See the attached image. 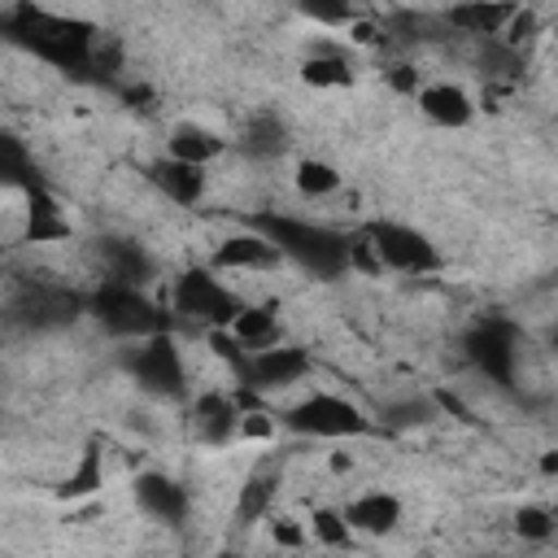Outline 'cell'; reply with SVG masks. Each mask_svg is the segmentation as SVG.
<instances>
[{
    "mask_svg": "<svg viewBox=\"0 0 558 558\" xmlns=\"http://www.w3.org/2000/svg\"><path fill=\"white\" fill-rule=\"evenodd\" d=\"M310 536L314 541H323L327 549H340V545H349V523H344V514L340 510H331V506H318L314 514H310Z\"/></svg>",
    "mask_w": 558,
    "mask_h": 558,
    "instance_id": "26",
    "label": "cell"
},
{
    "mask_svg": "<svg viewBox=\"0 0 558 558\" xmlns=\"http://www.w3.org/2000/svg\"><path fill=\"white\" fill-rule=\"evenodd\" d=\"M4 31L26 44L31 52L57 61V65H87L92 61V44H96V31L78 17H65V13H48V9H13Z\"/></svg>",
    "mask_w": 558,
    "mask_h": 558,
    "instance_id": "2",
    "label": "cell"
},
{
    "mask_svg": "<svg viewBox=\"0 0 558 558\" xmlns=\"http://www.w3.org/2000/svg\"><path fill=\"white\" fill-rule=\"evenodd\" d=\"M148 179H153V187H157L170 205H183V209L201 205V196H205V187H209V179H205L201 166H187V161H174V157H157V161L148 166Z\"/></svg>",
    "mask_w": 558,
    "mask_h": 558,
    "instance_id": "14",
    "label": "cell"
},
{
    "mask_svg": "<svg viewBox=\"0 0 558 558\" xmlns=\"http://www.w3.org/2000/svg\"><path fill=\"white\" fill-rule=\"evenodd\" d=\"M222 148H227V140L214 126H205V122H174L170 126V140H166V157L187 161V166H201V170L214 157H222Z\"/></svg>",
    "mask_w": 558,
    "mask_h": 558,
    "instance_id": "15",
    "label": "cell"
},
{
    "mask_svg": "<svg viewBox=\"0 0 558 558\" xmlns=\"http://www.w3.org/2000/svg\"><path fill=\"white\" fill-rule=\"evenodd\" d=\"M292 183H296V192H301L305 201H327V196L340 192L344 174H340L331 161H323V157H305V161H296Z\"/></svg>",
    "mask_w": 558,
    "mask_h": 558,
    "instance_id": "22",
    "label": "cell"
},
{
    "mask_svg": "<svg viewBox=\"0 0 558 558\" xmlns=\"http://www.w3.org/2000/svg\"><path fill=\"white\" fill-rule=\"evenodd\" d=\"M514 527H519L523 541H549L554 536V514L545 506H523L514 514Z\"/></svg>",
    "mask_w": 558,
    "mask_h": 558,
    "instance_id": "28",
    "label": "cell"
},
{
    "mask_svg": "<svg viewBox=\"0 0 558 558\" xmlns=\"http://www.w3.org/2000/svg\"><path fill=\"white\" fill-rule=\"evenodd\" d=\"M510 13H514V4H488V0H480V4H453V9H445V22L453 31H462V35L488 39V35H501L506 31Z\"/></svg>",
    "mask_w": 558,
    "mask_h": 558,
    "instance_id": "17",
    "label": "cell"
},
{
    "mask_svg": "<svg viewBox=\"0 0 558 558\" xmlns=\"http://www.w3.org/2000/svg\"><path fill=\"white\" fill-rule=\"evenodd\" d=\"M240 414H244L240 397H227V392H201L196 405H192L196 432H201V440H209V445L231 440V436L240 432Z\"/></svg>",
    "mask_w": 558,
    "mask_h": 558,
    "instance_id": "16",
    "label": "cell"
},
{
    "mask_svg": "<svg viewBox=\"0 0 558 558\" xmlns=\"http://www.w3.org/2000/svg\"><path fill=\"white\" fill-rule=\"evenodd\" d=\"M275 488H279V475H275V471H257V475H248L244 488H240V506H235V514H240L244 523L262 519V514L270 510V501H275Z\"/></svg>",
    "mask_w": 558,
    "mask_h": 558,
    "instance_id": "25",
    "label": "cell"
},
{
    "mask_svg": "<svg viewBox=\"0 0 558 558\" xmlns=\"http://www.w3.org/2000/svg\"><path fill=\"white\" fill-rule=\"evenodd\" d=\"M100 488V453H96V445L78 458V466L65 475V484H61V497H83V493H96Z\"/></svg>",
    "mask_w": 558,
    "mask_h": 558,
    "instance_id": "27",
    "label": "cell"
},
{
    "mask_svg": "<svg viewBox=\"0 0 558 558\" xmlns=\"http://www.w3.org/2000/svg\"><path fill=\"white\" fill-rule=\"evenodd\" d=\"M135 506L157 523H183L187 519V488L161 471H144L135 480Z\"/></svg>",
    "mask_w": 558,
    "mask_h": 558,
    "instance_id": "11",
    "label": "cell"
},
{
    "mask_svg": "<svg viewBox=\"0 0 558 558\" xmlns=\"http://www.w3.org/2000/svg\"><path fill=\"white\" fill-rule=\"evenodd\" d=\"M423 414H427V405H423V401H410V405H388V418H392V423H423Z\"/></svg>",
    "mask_w": 558,
    "mask_h": 558,
    "instance_id": "29",
    "label": "cell"
},
{
    "mask_svg": "<svg viewBox=\"0 0 558 558\" xmlns=\"http://www.w3.org/2000/svg\"><path fill=\"white\" fill-rule=\"evenodd\" d=\"M301 78H305L310 87H349V83H353V65H349V57L336 52V48H314V52L305 57V65H301Z\"/></svg>",
    "mask_w": 558,
    "mask_h": 558,
    "instance_id": "21",
    "label": "cell"
},
{
    "mask_svg": "<svg viewBox=\"0 0 558 558\" xmlns=\"http://www.w3.org/2000/svg\"><path fill=\"white\" fill-rule=\"evenodd\" d=\"M362 240L375 257L379 270H397V275H432L440 266V253L436 244L410 227V222H397V218H375L362 227Z\"/></svg>",
    "mask_w": 558,
    "mask_h": 558,
    "instance_id": "3",
    "label": "cell"
},
{
    "mask_svg": "<svg viewBox=\"0 0 558 558\" xmlns=\"http://www.w3.org/2000/svg\"><path fill=\"white\" fill-rule=\"evenodd\" d=\"M414 100H418L427 122L449 126V131H458V126H466L475 118V100H471V92L462 83H423L414 92Z\"/></svg>",
    "mask_w": 558,
    "mask_h": 558,
    "instance_id": "13",
    "label": "cell"
},
{
    "mask_svg": "<svg viewBox=\"0 0 558 558\" xmlns=\"http://www.w3.org/2000/svg\"><path fill=\"white\" fill-rule=\"evenodd\" d=\"M466 353L471 362L497 379V384H510L514 379V366H519V349H514V331L506 323H480L471 336H466Z\"/></svg>",
    "mask_w": 558,
    "mask_h": 558,
    "instance_id": "9",
    "label": "cell"
},
{
    "mask_svg": "<svg viewBox=\"0 0 558 558\" xmlns=\"http://www.w3.org/2000/svg\"><path fill=\"white\" fill-rule=\"evenodd\" d=\"M126 371H131V379H135L144 392H153V397H179L183 384H187L179 344H174L166 331L135 340V344H131V357H126Z\"/></svg>",
    "mask_w": 558,
    "mask_h": 558,
    "instance_id": "7",
    "label": "cell"
},
{
    "mask_svg": "<svg viewBox=\"0 0 558 558\" xmlns=\"http://www.w3.org/2000/svg\"><path fill=\"white\" fill-rule=\"evenodd\" d=\"M248 379H253V388H262V392H275V388H292V384H301L305 375H310V353L301 349V344H270V349H257V353H248Z\"/></svg>",
    "mask_w": 558,
    "mask_h": 558,
    "instance_id": "8",
    "label": "cell"
},
{
    "mask_svg": "<svg viewBox=\"0 0 558 558\" xmlns=\"http://www.w3.org/2000/svg\"><path fill=\"white\" fill-rule=\"evenodd\" d=\"M244 153L248 157H257V161H266V157H279L283 153V144H288V135H283V122L275 118V113H257V118H248V126H244Z\"/></svg>",
    "mask_w": 558,
    "mask_h": 558,
    "instance_id": "24",
    "label": "cell"
},
{
    "mask_svg": "<svg viewBox=\"0 0 558 558\" xmlns=\"http://www.w3.org/2000/svg\"><path fill=\"white\" fill-rule=\"evenodd\" d=\"M257 231L279 248V257H292L301 270H310L318 279H340L349 270V235H340L323 222H305V218H288V214H262Z\"/></svg>",
    "mask_w": 558,
    "mask_h": 558,
    "instance_id": "1",
    "label": "cell"
},
{
    "mask_svg": "<svg viewBox=\"0 0 558 558\" xmlns=\"http://www.w3.org/2000/svg\"><path fill=\"white\" fill-rule=\"evenodd\" d=\"M170 305L192 318V323H205V327H231V318L240 314V296L218 279V270L209 266H192L174 279V292H170Z\"/></svg>",
    "mask_w": 558,
    "mask_h": 558,
    "instance_id": "5",
    "label": "cell"
},
{
    "mask_svg": "<svg viewBox=\"0 0 558 558\" xmlns=\"http://www.w3.org/2000/svg\"><path fill=\"white\" fill-rule=\"evenodd\" d=\"M31 209H26V240L35 244H52V240H65L70 235V218L61 214V205L44 192V187H31Z\"/></svg>",
    "mask_w": 558,
    "mask_h": 558,
    "instance_id": "18",
    "label": "cell"
},
{
    "mask_svg": "<svg viewBox=\"0 0 558 558\" xmlns=\"http://www.w3.org/2000/svg\"><path fill=\"white\" fill-rule=\"evenodd\" d=\"M87 310L96 314V323H100L109 336H122V340H144V336H157V331H161L157 305H153V301L144 296V288H135V283H113V279H105V283L92 292Z\"/></svg>",
    "mask_w": 558,
    "mask_h": 558,
    "instance_id": "4",
    "label": "cell"
},
{
    "mask_svg": "<svg viewBox=\"0 0 558 558\" xmlns=\"http://www.w3.org/2000/svg\"><path fill=\"white\" fill-rule=\"evenodd\" d=\"M283 257L279 248L262 235V231H235L227 240H218L214 257H209V270H275Z\"/></svg>",
    "mask_w": 558,
    "mask_h": 558,
    "instance_id": "10",
    "label": "cell"
},
{
    "mask_svg": "<svg viewBox=\"0 0 558 558\" xmlns=\"http://www.w3.org/2000/svg\"><path fill=\"white\" fill-rule=\"evenodd\" d=\"M0 187H39L35 183V161H31V148L17 140V135H4L0 131Z\"/></svg>",
    "mask_w": 558,
    "mask_h": 558,
    "instance_id": "23",
    "label": "cell"
},
{
    "mask_svg": "<svg viewBox=\"0 0 558 558\" xmlns=\"http://www.w3.org/2000/svg\"><path fill=\"white\" fill-rule=\"evenodd\" d=\"M340 514H344L349 532H362V536H388V532L401 523V497L388 493V488H366V493H357Z\"/></svg>",
    "mask_w": 558,
    "mask_h": 558,
    "instance_id": "12",
    "label": "cell"
},
{
    "mask_svg": "<svg viewBox=\"0 0 558 558\" xmlns=\"http://www.w3.org/2000/svg\"><path fill=\"white\" fill-rule=\"evenodd\" d=\"M296 436H314V440H344V436H362L371 427V418L340 392H310L305 401H296L283 418Z\"/></svg>",
    "mask_w": 558,
    "mask_h": 558,
    "instance_id": "6",
    "label": "cell"
},
{
    "mask_svg": "<svg viewBox=\"0 0 558 558\" xmlns=\"http://www.w3.org/2000/svg\"><path fill=\"white\" fill-rule=\"evenodd\" d=\"M227 331H231V340H235L240 349H248V353L279 344V318H275L270 310H262V305H240V314L231 318Z\"/></svg>",
    "mask_w": 558,
    "mask_h": 558,
    "instance_id": "19",
    "label": "cell"
},
{
    "mask_svg": "<svg viewBox=\"0 0 558 558\" xmlns=\"http://www.w3.org/2000/svg\"><path fill=\"white\" fill-rule=\"evenodd\" d=\"M270 532H275V541H279V545H301V541H305V532H301L292 519H275V527H270Z\"/></svg>",
    "mask_w": 558,
    "mask_h": 558,
    "instance_id": "30",
    "label": "cell"
},
{
    "mask_svg": "<svg viewBox=\"0 0 558 558\" xmlns=\"http://www.w3.org/2000/svg\"><path fill=\"white\" fill-rule=\"evenodd\" d=\"M105 266H109V279L113 283H135V288H144L148 275H153V257L140 244H131V240H109Z\"/></svg>",
    "mask_w": 558,
    "mask_h": 558,
    "instance_id": "20",
    "label": "cell"
}]
</instances>
